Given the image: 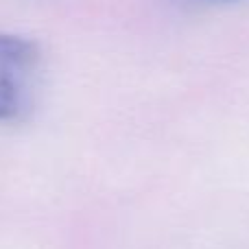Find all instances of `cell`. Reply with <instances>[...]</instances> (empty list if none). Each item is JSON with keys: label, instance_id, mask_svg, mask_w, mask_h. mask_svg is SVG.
Returning a JSON list of instances; mask_svg holds the SVG:
<instances>
[{"label": "cell", "instance_id": "cell-1", "mask_svg": "<svg viewBox=\"0 0 249 249\" xmlns=\"http://www.w3.org/2000/svg\"><path fill=\"white\" fill-rule=\"evenodd\" d=\"M39 51L33 42L0 33V123L20 118L33 103Z\"/></svg>", "mask_w": 249, "mask_h": 249}, {"label": "cell", "instance_id": "cell-2", "mask_svg": "<svg viewBox=\"0 0 249 249\" xmlns=\"http://www.w3.org/2000/svg\"><path fill=\"white\" fill-rule=\"evenodd\" d=\"M210 2H232V0H210Z\"/></svg>", "mask_w": 249, "mask_h": 249}]
</instances>
